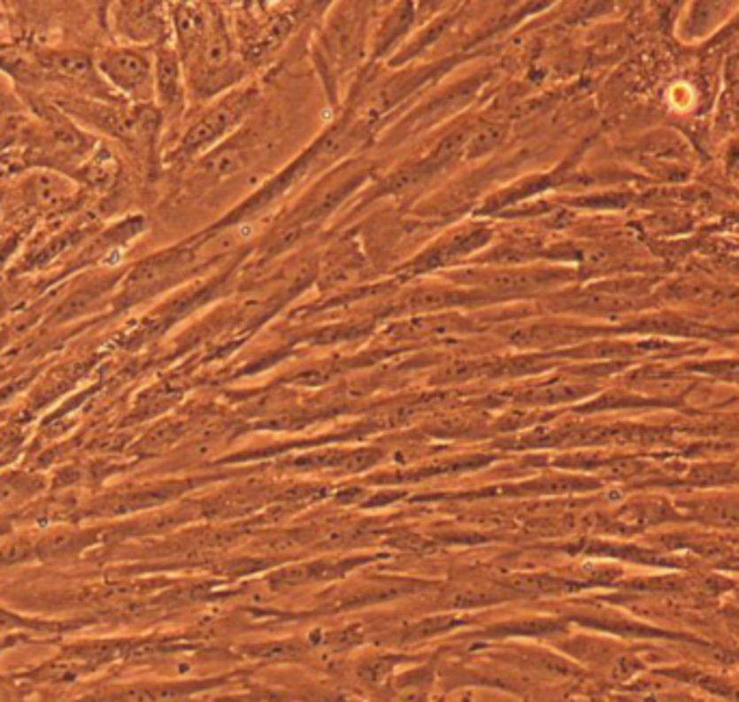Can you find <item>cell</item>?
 I'll list each match as a JSON object with an SVG mask.
<instances>
[{
    "label": "cell",
    "instance_id": "obj_1",
    "mask_svg": "<svg viewBox=\"0 0 739 702\" xmlns=\"http://www.w3.org/2000/svg\"><path fill=\"white\" fill-rule=\"evenodd\" d=\"M184 73L186 89H190L202 102L236 89L247 73V66L234 43L232 31L217 7H214L208 39L204 42L202 50L186 63Z\"/></svg>",
    "mask_w": 739,
    "mask_h": 702
},
{
    "label": "cell",
    "instance_id": "obj_2",
    "mask_svg": "<svg viewBox=\"0 0 739 702\" xmlns=\"http://www.w3.org/2000/svg\"><path fill=\"white\" fill-rule=\"evenodd\" d=\"M366 4H337V12L327 18L316 42V66L320 67L325 82L337 78L364 58L370 43L368 12Z\"/></svg>",
    "mask_w": 739,
    "mask_h": 702
},
{
    "label": "cell",
    "instance_id": "obj_3",
    "mask_svg": "<svg viewBox=\"0 0 739 702\" xmlns=\"http://www.w3.org/2000/svg\"><path fill=\"white\" fill-rule=\"evenodd\" d=\"M256 87H236L227 91L204 112L195 124L186 130L178 145L180 156H195L197 151L208 150L210 145L219 143L225 135L234 130L242 121V117L251 111V106L258 102Z\"/></svg>",
    "mask_w": 739,
    "mask_h": 702
},
{
    "label": "cell",
    "instance_id": "obj_4",
    "mask_svg": "<svg viewBox=\"0 0 739 702\" xmlns=\"http://www.w3.org/2000/svg\"><path fill=\"white\" fill-rule=\"evenodd\" d=\"M102 76L139 104L154 97V61L139 48H111L97 61Z\"/></svg>",
    "mask_w": 739,
    "mask_h": 702
},
{
    "label": "cell",
    "instance_id": "obj_5",
    "mask_svg": "<svg viewBox=\"0 0 739 702\" xmlns=\"http://www.w3.org/2000/svg\"><path fill=\"white\" fill-rule=\"evenodd\" d=\"M554 273L551 270L536 268H487V270H458L450 273V279L463 286L476 288L478 294H496V297H515L521 292H532V289L545 286L551 282Z\"/></svg>",
    "mask_w": 739,
    "mask_h": 702
},
{
    "label": "cell",
    "instance_id": "obj_6",
    "mask_svg": "<svg viewBox=\"0 0 739 702\" xmlns=\"http://www.w3.org/2000/svg\"><path fill=\"white\" fill-rule=\"evenodd\" d=\"M154 97L163 117L178 120L184 111L186 76L180 54L173 46L163 43L154 54Z\"/></svg>",
    "mask_w": 739,
    "mask_h": 702
},
{
    "label": "cell",
    "instance_id": "obj_7",
    "mask_svg": "<svg viewBox=\"0 0 739 702\" xmlns=\"http://www.w3.org/2000/svg\"><path fill=\"white\" fill-rule=\"evenodd\" d=\"M115 12V28L132 43H158L163 46L169 33L171 19H166L163 4L158 3H124Z\"/></svg>",
    "mask_w": 739,
    "mask_h": 702
},
{
    "label": "cell",
    "instance_id": "obj_8",
    "mask_svg": "<svg viewBox=\"0 0 739 702\" xmlns=\"http://www.w3.org/2000/svg\"><path fill=\"white\" fill-rule=\"evenodd\" d=\"M214 7L210 4L178 3L171 4L169 19L171 31L175 35V52L180 54L182 66L190 61L208 39L210 27H212Z\"/></svg>",
    "mask_w": 739,
    "mask_h": 702
},
{
    "label": "cell",
    "instance_id": "obj_9",
    "mask_svg": "<svg viewBox=\"0 0 739 702\" xmlns=\"http://www.w3.org/2000/svg\"><path fill=\"white\" fill-rule=\"evenodd\" d=\"M487 240H491V229L482 228V225H469V228H461L452 234H445L443 238H439L437 243L430 244L426 251L420 255L413 262L415 268H437V266H448V264L457 262L463 255L476 251L487 244Z\"/></svg>",
    "mask_w": 739,
    "mask_h": 702
},
{
    "label": "cell",
    "instance_id": "obj_10",
    "mask_svg": "<svg viewBox=\"0 0 739 702\" xmlns=\"http://www.w3.org/2000/svg\"><path fill=\"white\" fill-rule=\"evenodd\" d=\"M42 66L58 78H65L72 85L82 87L87 91H104V82L100 81L89 52L81 50H58L42 57Z\"/></svg>",
    "mask_w": 739,
    "mask_h": 702
},
{
    "label": "cell",
    "instance_id": "obj_11",
    "mask_svg": "<svg viewBox=\"0 0 739 702\" xmlns=\"http://www.w3.org/2000/svg\"><path fill=\"white\" fill-rule=\"evenodd\" d=\"M415 18H418V12H413L411 3H400L388 12V16L381 19L374 35H372V58H385L394 50H398L403 39H407L411 28L415 27Z\"/></svg>",
    "mask_w": 739,
    "mask_h": 702
},
{
    "label": "cell",
    "instance_id": "obj_12",
    "mask_svg": "<svg viewBox=\"0 0 739 702\" xmlns=\"http://www.w3.org/2000/svg\"><path fill=\"white\" fill-rule=\"evenodd\" d=\"M506 132L508 127L504 124H497V121H487V124L478 126L476 130H472V135H469L463 154L467 156L469 160L482 158V156H487L489 151H493L502 143Z\"/></svg>",
    "mask_w": 739,
    "mask_h": 702
},
{
    "label": "cell",
    "instance_id": "obj_13",
    "mask_svg": "<svg viewBox=\"0 0 739 702\" xmlns=\"http://www.w3.org/2000/svg\"><path fill=\"white\" fill-rule=\"evenodd\" d=\"M115 174L117 165L109 151H100V154L89 162V166H87V180H89V184L97 186V189L109 186L111 181L115 180Z\"/></svg>",
    "mask_w": 739,
    "mask_h": 702
},
{
    "label": "cell",
    "instance_id": "obj_14",
    "mask_svg": "<svg viewBox=\"0 0 739 702\" xmlns=\"http://www.w3.org/2000/svg\"><path fill=\"white\" fill-rule=\"evenodd\" d=\"M35 190H37V199L42 201V204H52V201L61 199L63 195H65L63 184L55 178V175H42V178L37 180Z\"/></svg>",
    "mask_w": 739,
    "mask_h": 702
},
{
    "label": "cell",
    "instance_id": "obj_15",
    "mask_svg": "<svg viewBox=\"0 0 739 702\" xmlns=\"http://www.w3.org/2000/svg\"><path fill=\"white\" fill-rule=\"evenodd\" d=\"M0 702H12V698H9V691L4 690L3 685H0Z\"/></svg>",
    "mask_w": 739,
    "mask_h": 702
}]
</instances>
